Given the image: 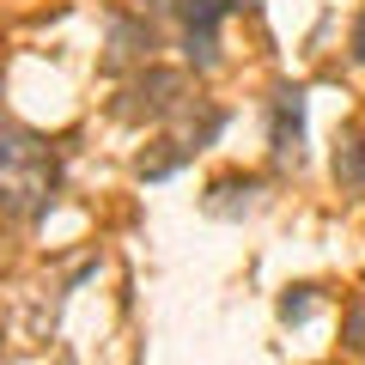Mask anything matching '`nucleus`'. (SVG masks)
I'll use <instances>...</instances> for the list:
<instances>
[{
    "instance_id": "0eeeda50",
    "label": "nucleus",
    "mask_w": 365,
    "mask_h": 365,
    "mask_svg": "<svg viewBox=\"0 0 365 365\" xmlns=\"http://www.w3.org/2000/svg\"><path fill=\"white\" fill-rule=\"evenodd\" d=\"M353 61L365 67V13H359V25H353Z\"/></svg>"
},
{
    "instance_id": "20e7f679",
    "label": "nucleus",
    "mask_w": 365,
    "mask_h": 365,
    "mask_svg": "<svg viewBox=\"0 0 365 365\" xmlns=\"http://www.w3.org/2000/svg\"><path fill=\"white\" fill-rule=\"evenodd\" d=\"M244 0H182V25L189 31H220L225 13H237Z\"/></svg>"
},
{
    "instance_id": "423d86ee",
    "label": "nucleus",
    "mask_w": 365,
    "mask_h": 365,
    "mask_svg": "<svg viewBox=\"0 0 365 365\" xmlns=\"http://www.w3.org/2000/svg\"><path fill=\"white\" fill-rule=\"evenodd\" d=\"M347 353L365 359V299H353V311H347Z\"/></svg>"
},
{
    "instance_id": "39448f33",
    "label": "nucleus",
    "mask_w": 365,
    "mask_h": 365,
    "mask_svg": "<svg viewBox=\"0 0 365 365\" xmlns=\"http://www.w3.org/2000/svg\"><path fill=\"white\" fill-rule=\"evenodd\" d=\"M311 304H317V287H292L287 299H280V317H287V323H304Z\"/></svg>"
},
{
    "instance_id": "f257e3e1",
    "label": "nucleus",
    "mask_w": 365,
    "mask_h": 365,
    "mask_svg": "<svg viewBox=\"0 0 365 365\" xmlns=\"http://www.w3.org/2000/svg\"><path fill=\"white\" fill-rule=\"evenodd\" d=\"M268 140H274V153H280V158L299 153V140H304V91L299 86H280V91H274V134H268Z\"/></svg>"
},
{
    "instance_id": "7ed1b4c3",
    "label": "nucleus",
    "mask_w": 365,
    "mask_h": 365,
    "mask_svg": "<svg viewBox=\"0 0 365 365\" xmlns=\"http://www.w3.org/2000/svg\"><path fill=\"white\" fill-rule=\"evenodd\" d=\"M335 177H341V189L365 195V140L359 134H347V140L335 146Z\"/></svg>"
},
{
    "instance_id": "f03ea898",
    "label": "nucleus",
    "mask_w": 365,
    "mask_h": 365,
    "mask_svg": "<svg viewBox=\"0 0 365 365\" xmlns=\"http://www.w3.org/2000/svg\"><path fill=\"white\" fill-rule=\"evenodd\" d=\"M177 91H182V79L177 73H146L140 86L128 91V104H116V116H165L170 104H177Z\"/></svg>"
}]
</instances>
